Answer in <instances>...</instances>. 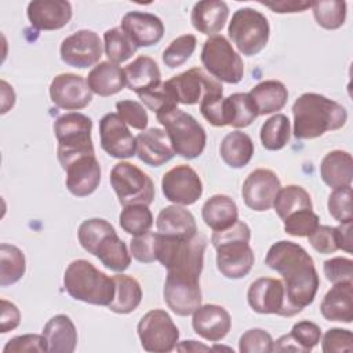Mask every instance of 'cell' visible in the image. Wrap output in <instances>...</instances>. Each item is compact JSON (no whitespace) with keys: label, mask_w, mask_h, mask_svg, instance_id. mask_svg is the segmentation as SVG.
I'll return each instance as SVG.
<instances>
[{"label":"cell","mask_w":353,"mask_h":353,"mask_svg":"<svg viewBox=\"0 0 353 353\" xmlns=\"http://www.w3.org/2000/svg\"><path fill=\"white\" fill-rule=\"evenodd\" d=\"M265 263L281 274L290 303L299 310L309 306L317 294L320 280L313 258L307 251L288 240L270 245Z\"/></svg>","instance_id":"cell-1"},{"label":"cell","mask_w":353,"mask_h":353,"mask_svg":"<svg viewBox=\"0 0 353 353\" xmlns=\"http://www.w3.org/2000/svg\"><path fill=\"white\" fill-rule=\"evenodd\" d=\"M294 137L314 139L327 131L342 128L347 121V112L341 103L316 92L302 94L292 105Z\"/></svg>","instance_id":"cell-2"},{"label":"cell","mask_w":353,"mask_h":353,"mask_svg":"<svg viewBox=\"0 0 353 353\" xmlns=\"http://www.w3.org/2000/svg\"><path fill=\"white\" fill-rule=\"evenodd\" d=\"M250 239V226L243 221L212 233L211 243L216 250V268L226 279H243L251 272L255 256Z\"/></svg>","instance_id":"cell-3"},{"label":"cell","mask_w":353,"mask_h":353,"mask_svg":"<svg viewBox=\"0 0 353 353\" xmlns=\"http://www.w3.org/2000/svg\"><path fill=\"white\" fill-rule=\"evenodd\" d=\"M66 292L76 301L109 306L114 296V281L85 259L72 261L63 274Z\"/></svg>","instance_id":"cell-4"},{"label":"cell","mask_w":353,"mask_h":353,"mask_svg":"<svg viewBox=\"0 0 353 353\" xmlns=\"http://www.w3.org/2000/svg\"><path fill=\"white\" fill-rule=\"evenodd\" d=\"M156 119L164 127L175 154L193 160L204 152L207 134L192 114L175 106L156 113Z\"/></svg>","instance_id":"cell-5"},{"label":"cell","mask_w":353,"mask_h":353,"mask_svg":"<svg viewBox=\"0 0 353 353\" xmlns=\"http://www.w3.org/2000/svg\"><path fill=\"white\" fill-rule=\"evenodd\" d=\"M92 120L79 112L59 116L54 123V134L58 141V161L65 168L72 160L83 154H95L91 139Z\"/></svg>","instance_id":"cell-6"},{"label":"cell","mask_w":353,"mask_h":353,"mask_svg":"<svg viewBox=\"0 0 353 353\" xmlns=\"http://www.w3.org/2000/svg\"><path fill=\"white\" fill-rule=\"evenodd\" d=\"M228 34L240 54L254 57L266 47L270 26L262 12L251 7H243L232 15Z\"/></svg>","instance_id":"cell-7"},{"label":"cell","mask_w":353,"mask_h":353,"mask_svg":"<svg viewBox=\"0 0 353 353\" xmlns=\"http://www.w3.org/2000/svg\"><path fill=\"white\" fill-rule=\"evenodd\" d=\"M204 69L218 81L237 84L244 77V63L230 41L222 36H210L201 48L200 55Z\"/></svg>","instance_id":"cell-8"},{"label":"cell","mask_w":353,"mask_h":353,"mask_svg":"<svg viewBox=\"0 0 353 353\" xmlns=\"http://www.w3.org/2000/svg\"><path fill=\"white\" fill-rule=\"evenodd\" d=\"M109 181L123 207L132 204L150 205L154 200L156 192L152 178L132 163H117L110 171Z\"/></svg>","instance_id":"cell-9"},{"label":"cell","mask_w":353,"mask_h":353,"mask_svg":"<svg viewBox=\"0 0 353 353\" xmlns=\"http://www.w3.org/2000/svg\"><path fill=\"white\" fill-rule=\"evenodd\" d=\"M142 347L146 352L167 353L176 347L179 330L171 316L163 309L149 310L137 325Z\"/></svg>","instance_id":"cell-10"},{"label":"cell","mask_w":353,"mask_h":353,"mask_svg":"<svg viewBox=\"0 0 353 353\" xmlns=\"http://www.w3.org/2000/svg\"><path fill=\"white\" fill-rule=\"evenodd\" d=\"M247 301L250 307L259 314L294 317L302 312L290 303L284 283L273 277H259L252 281L247 291Z\"/></svg>","instance_id":"cell-11"},{"label":"cell","mask_w":353,"mask_h":353,"mask_svg":"<svg viewBox=\"0 0 353 353\" xmlns=\"http://www.w3.org/2000/svg\"><path fill=\"white\" fill-rule=\"evenodd\" d=\"M176 103L196 105L208 94H223L221 81L201 68H192L164 81Z\"/></svg>","instance_id":"cell-12"},{"label":"cell","mask_w":353,"mask_h":353,"mask_svg":"<svg viewBox=\"0 0 353 353\" xmlns=\"http://www.w3.org/2000/svg\"><path fill=\"white\" fill-rule=\"evenodd\" d=\"M103 52L99 36L88 29H81L65 37L61 43L59 54L63 63L72 68L85 69L98 65Z\"/></svg>","instance_id":"cell-13"},{"label":"cell","mask_w":353,"mask_h":353,"mask_svg":"<svg viewBox=\"0 0 353 353\" xmlns=\"http://www.w3.org/2000/svg\"><path fill=\"white\" fill-rule=\"evenodd\" d=\"M161 190L168 201L182 207L192 205L203 194V182L190 165L179 164L163 175Z\"/></svg>","instance_id":"cell-14"},{"label":"cell","mask_w":353,"mask_h":353,"mask_svg":"<svg viewBox=\"0 0 353 353\" xmlns=\"http://www.w3.org/2000/svg\"><path fill=\"white\" fill-rule=\"evenodd\" d=\"M163 296L167 306L176 316H190L201 305L200 279L193 276L167 273Z\"/></svg>","instance_id":"cell-15"},{"label":"cell","mask_w":353,"mask_h":353,"mask_svg":"<svg viewBox=\"0 0 353 353\" xmlns=\"http://www.w3.org/2000/svg\"><path fill=\"white\" fill-rule=\"evenodd\" d=\"M280 188L281 182L276 172L268 168H256L244 179L241 196L248 208L262 212L273 207Z\"/></svg>","instance_id":"cell-16"},{"label":"cell","mask_w":353,"mask_h":353,"mask_svg":"<svg viewBox=\"0 0 353 353\" xmlns=\"http://www.w3.org/2000/svg\"><path fill=\"white\" fill-rule=\"evenodd\" d=\"M51 102L65 110H80L92 101V92L83 76L74 73H61L50 84Z\"/></svg>","instance_id":"cell-17"},{"label":"cell","mask_w":353,"mask_h":353,"mask_svg":"<svg viewBox=\"0 0 353 353\" xmlns=\"http://www.w3.org/2000/svg\"><path fill=\"white\" fill-rule=\"evenodd\" d=\"M99 137L102 149L114 159L135 156L137 139L117 113H106L99 120Z\"/></svg>","instance_id":"cell-18"},{"label":"cell","mask_w":353,"mask_h":353,"mask_svg":"<svg viewBox=\"0 0 353 353\" xmlns=\"http://www.w3.org/2000/svg\"><path fill=\"white\" fill-rule=\"evenodd\" d=\"M63 170L66 171V188L76 197H87L99 186L101 165L95 154L79 156Z\"/></svg>","instance_id":"cell-19"},{"label":"cell","mask_w":353,"mask_h":353,"mask_svg":"<svg viewBox=\"0 0 353 353\" xmlns=\"http://www.w3.org/2000/svg\"><path fill=\"white\" fill-rule=\"evenodd\" d=\"M26 15L37 30H58L70 22L73 10L65 0H34L28 4Z\"/></svg>","instance_id":"cell-20"},{"label":"cell","mask_w":353,"mask_h":353,"mask_svg":"<svg viewBox=\"0 0 353 353\" xmlns=\"http://www.w3.org/2000/svg\"><path fill=\"white\" fill-rule=\"evenodd\" d=\"M120 28L137 48L154 46L164 36V23L150 12L130 11L121 18Z\"/></svg>","instance_id":"cell-21"},{"label":"cell","mask_w":353,"mask_h":353,"mask_svg":"<svg viewBox=\"0 0 353 353\" xmlns=\"http://www.w3.org/2000/svg\"><path fill=\"white\" fill-rule=\"evenodd\" d=\"M192 327L194 332L205 341L218 342L230 331L232 319L223 306L214 303L200 305L193 312Z\"/></svg>","instance_id":"cell-22"},{"label":"cell","mask_w":353,"mask_h":353,"mask_svg":"<svg viewBox=\"0 0 353 353\" xmlns=\"http://www.w3.org/2000/svg\"><path fill=\"white\" fill-rule=\"evenodd\" d=\"M137 152L135 154L141 161L150 167H160L168 163L175 152L171 146L167 132L161 128H148L135 137Z\"/></svg>","instance_id":"cell-23"},{"label":"cell","mask_w":353,"mask_h":353,"mask_svg":"<svg viewBox=\"0 0 353 353\" xmlns=\"http://www.w3.org/2000/svg\"><path fill=\"white\" fill-rule=\"evenodd\" d=\"M353 281L336 283L324 295L320 312L328 321L350 324L353 320Z\"/></svg>","instance_id":"cell-24"},{"label":"cell","mask_w":353,"mask_h":353,"mask_svg":"<svg viewBox=\"0 0 353 353\" xmlns=\"http://www.w3.org/2000/svg\"><path fill=\"white\" fill-rule=\"evenodd\" d=\"M229 7L222 0H203L197 1L190 14L193 28L207 36H215L221 32L228 21Z\"/></svg>","instance_id":"cell-25"},{"label":"cell","mask_w":353,"mask_h":353,"mask_svg":"<svg viewBox=\"0 0 353 353\" xmlns=\"http://www.w3.org/2000/svg\"><path fill=\"white\" fill-rule=\"evenodd\" d=\"M156 228L159 233L178 239H193L199 233L193 214L176 204L168 205L159 212Z\"/></svg>","instance_id":"cell-26"},{"label":"cell","mask_w":353,"mask_h":353,"mask_svg":"<svg viewBox=\"0 0 353 353\" xmlns=\"http://www.w3.org/2000/svg\"><path fill=\"white\" fill-rule=\"evenodd\" d=\"M47 341L50 353H73L77 346V331L66 314L51 317L41 332Z\"/></svg>","instance_id":"cell-27"},{"label":"cell","mask_w":353,"mask_h":353,"mask_svg":"<svg viewBox=\"0 0 353 353\" xmlns=\"http://www.w3.org/2000/svg\"><path fill=\"white\" fill-rule=\"evenodd\" d=\"M320 176L323 182L332 188L352 186L353 179V159L349 152L331 150L320 163Z\"/></svg>","instance_id":"cell-28"},{"label":"cell","mask_w":353,"mask_h":353,"mask_svg":"<svg viewBox=\"0 0 353 353\" xmlns=\"http://www.w3.org/2000/svg\"><path fill=\"white\" fill-rule=\"evenodd\" d=\"M85 80L91 92L99 97L114 95L127 85L124 69L109 61L95 65Z\"/></svg>","instance_id":"cell-29"},{"label":"cell","mask_w":353,"mask_h":353,"mask_svg":"<svg viewBox=\"0 0 353 353\" xmlns=\"http://www.w3.org/2000/svg\"><path fill=\"white\" fill-rule=\"evenodd\" d=\"M127 87L137 95L149 91L161 83V73L156 61L148 55H139L124 68Z\"/></svg>","instance_id":"cell-30"},{"label":"cell","mask_w":353,"mask_h":353,"mask_svg":"<svg viewBox=\"0 0 353 353\" xmlns=\"http://www.w3.org/2000/svg\"><path fill=\"white\" fill-rule=\"evenodd\" d=\"M201 216L204 223L214 232L223 230L239 221V208L229 196L214 194L203 204Z\"/></svg>","instance_id":"cell-31"},{"label":"cell","mask_w":353,"mask_h":353,"mask_svg":"<svg viewBox=\"0 0 353 353\" xmlns=\"http://www.w3.org/2000/svg\"><path fill=\"white\" fill-rule=\"evenodd\" d=\"M254 101L258 116L272 114L281 110L288 101V90L279 80H265L258 83L248 92Z\"/></svg>","instance_id":"cell-32"},{"label":"cell","mask_w":353,"mask_h":353,"mask_svg":"<svg viewBox=\"0 0 353 353\" xmlns=\"http://www.w3.org/2000/svg\"><path fill=\"white\" fill-rule=\"evenodd\" d=\"M91 255L97 256L105 268L116 273H123L131 263V252H128L125 243L117 236L116 230L106 234L97 244Z\"/></svg>","instance_id":"cell-33"},{"label":"cell","mask_w":353,"mask_h":353,"mask_svg":"<svg viewBox=\"0 0 353 353\" xmlns=\"http://www.w3.org/2000/svg\"><path fill=\"white\" fill-rule=\"evenodd\" d=\"M219 154L229 167L243 168L254 156V142L248 134L239 130L232 131L223 137Z\"/></svg>","instance_id":"cell-34"},{"label":"cell","mask_w":353,"mask_h":353,"mask_svg":"<svg viewBox=\"0 0 353 353\" xmlns=\"http://www.w3.org/2000/svg\"><path fill=\"white\" fill-rule=\"evenodd\" d=\"M114 296L108 309L117 314H128L134 312L142 301V288L137 279L119 273L113 276Z\"/></svg>","instance_id":"cell-35"},{"label":"cell","mask_w":353,"mask_h":353,"mask_svg":"<svg viewBox=\"0 0 353 353\" xmlns=\"http://www.w3.org/2000/svg\"><path fill=\"white\" fill-rule=\"evenodd\" d=\"M258 117V110L245 92H234L223 98V120L225 125H232L234 128L248 127Z\"/></svg>","instance_id":"cell-36"},{"label":"cell","mask_w":353,"mask_h":353,"mask_svg":"<svg viewBox=\"0 0 353 353\" xmlns=\"http://www.w3.org/2000/svg\"><path fill=\"white\" fill-rule=\"evenodd\" d=\"M273 208L277 216L283 221L288 215L301 211V210H313L312 197L306 189L298 185H288L285 188H280Z\"/></svg>","instance_id":"cell-37"},{"label":"cell","mask_w":353,"mask_h":353,"mask_svg":"<svg viewBox=\"0 0 353 353\" xmlns=\"http://www.w3.org/2000/svg\"><path fill=\"white\" fill-rule=\"evenodd\" d=\"M26 272L25 254L17 245L0 244V285L8 287L19 281Z\"/></svg>","instance_id":"cell-38"},{"label":"cell","mask_w":353,"mask_h":353,"mask_svg":"<svg viewBox=\"0 0 353 353\" xmlns=\"http://www.w3.org/2000/svg\"><path fill=\"white\" fill-rule=\"evenodd\" d=\"M291 135V124L285 114L276 113L272 117H269L261 127L259 138L262 142V146L266 150H280L283 149Z\"/></svg>","instance_id":"cell-39"},{"label":"cell","mask_w":353,"mask_h":353,"mask_svg":"<svg viewBox=\"0 0 353 353\" xmlns=\"http://www.w3.org/2000/svg\"><path fill=\"white\" fill-rule=\"evenodd\" d=\"M103 50L112 63H123L130 59L135 52V44L128 39L121 28L108 29L103 34Z\"/></svg>","instance_id":"cell-40"},{"label":"cell","mask_w":353,"mask_h":353,"mask_svg":"<svg viewBox=\"0 0 353 353\" xmlns=\"http://www.w3.org/2000/svg\"><path fill=\"white\" fill-rule=\"evenodd\" d=\"M121 229L131 236H141L150 230L153 226V215L149 205L132 204L125 205L119 216Z\"/></svg>","instance_id":"cell-41"},{"label":"cell","mask_w":353,"mask_h":353,"mask_svg":"<svg viewBox=\"0 0 353 353\" xmlns=\"http://www.w3.org/2000/svg\"><path fill=\"white\" fill-rule=\"evenodd\" d=\"M310 8L313 17L321 28L327 30L339 29L346 19V3L336 0H320L312 1Z\"/></svg>","instance_id":"cell-42"},{"label":"cell","mask_w":353,"mask_h":353,"mask_svg":"<svg viewBox=\"0 0 353 353\" xmlns=\"http://www.w3.org/2000/svg\"><path fill=\"white\" fill-rule=\"evenodd\" d=\"M114 228L112 223H109L106 219L102 218H90L80 223L77 230V239L80 245L88 252L92 254L97 244L110 232H113Z\"/></svg>","instance_id":"cell-43"},{"label":"cell","mask_w":353,"mask_h":353,"mask_svg":"<svg viewBox=\"0 0 353 353\" xmlns=\"http://www.w3.org/2000/svg\"><path fill=\"white\" fill-rule=\"evenodd\" d=\"M197 39L194 34H182L172 40L163 51V62L167 68L175 69L182 66L194 52Z\"/></svg>","instance_id":"cell-44"},{"label":"cell","mask_w":353,"mask_h":353,"mask_svg":"<svg viewBox=\"0 0 353 353\" xmlns=\"http://www.w3.org/2000/svg\"><path fill=\"white\" fill-rule=\"evenodd\" d=\"M284 232L294 237H307L320 223L313 210H301L283 219Z\"/></svg>","instance_id":"cell-45"},{"label":"cell","mask_w":353,"mask_h":353,"mask_svg":"<svg viewBox=\"0 0 353 353\" xmlns=\"http://www.w3.org/2000/svg\"><path fill=\"white\" fill-rule=\"evenodd\" d=\"M328 212L339 223L353 221L352 211V186L334 189L328 196Z\"/></svg>","instance_id":"cell-46"},{"label":"cell","mask_w":353,"mask_h":353,"mask_svg":"<svg viewBox=\"0 0 353 353\" xmlns=\"http://www.w3.org/2000/svg\"><path fill=\"white\" fill-rule=\"evenodd\" d=\"M290 336L292 338L301 353H307L319 345L321 338V330L316 323L302 320L292 325Z\"/></svg>","instance_id":"cell-47"},{"label":"cell","mask_w":353,"mask_h":353,"mask_svg":"<svg viewBox=\"0 0 353 353\" xmlns=\"http://www.w3.org/2000/svg\"><path fill=\"white\" fill-rule=\"evenodd\" d=\"M119 117L130 127L143 131L148 127L149 117L142 103L132 99H123L116 102Z\"/></svg>","instance_id":"cell-48"},{"label":"cell","mask_w":353,"mask_h":353,"mask_svg":"<svg viewBox=\"0 0 353 353\" xmlns=\"http://www.w3.org/2000/svg\"><path fill=\"white\" fill-rule=\"evenodd\" d=\"M272 346V335L262 328L247 330L239 339V352L241 353H270Z\"/></svg>","instance_id":"cell-49"},{"label":"cell","mask_w":353,"mask_h":353,"mask_svg":"<svg viewBox=\"0 0 353 353\" xmlns=\"http://www.w3.org/2000/svg\"><path fill=\"white\" fill-rule=\"evenodd\" d=\"M138 98L153 113H159L176 106V102L164 81H161L154 88L139 94Z\"/></svg>","instance_id":"cell-50"},{"label":"cell","mask_w":353,"mask_h":353,"mask_svg":"<svg viewBox=\"0 0 353 353\" xmlns=\"http://www.w3.org/2000/svg\"><path fill=\"white\" fill-rule=\"evenodd\" d=\"M130 252L134 259L141 263H152L156 261V233L146 232L134 236L130 241Z\"/></svg>","instance_id":"cell-51"},{"label":"cell","mask_w":353,"mask_h":353,"mask_svg":"<svg viewBox=\"0 0 353 353\" xmlns=\"http://www.w3.org/2000/svg\"><path fill=\"white\" fill-rule=\"evenodd\" d=\"M321 350L324 353H350L353 350V335L350 330L330 328L321 339Z\"/></svg>","instance_id":"cell-52"},{"label":"cell","mask_w":353,"mask_h":353,"mask_svg":"<svg viewBox=\"0 0 353 353\" xmlns=\"http://www.w3.org/2000/svg\"><path fill=\"white\" fill-rule=\"evenodd\" d=\"M23 352H48L44 335L25 334L11 338L3 347V353H23Z\"/></svg>","instance_id":"cell-53"},{"label":"cell","mask_w":353,"mask_h":353,"mask_svg":"<svg viewBox=\"0 0 353 353\" xmlns=\"http://www.w3.org/2000/svg\"><path fill=\"white\" fill-rule=\"evenodd\" d=\"M325 279L332 283H346L353 281V261L350 258L334 256L327 259L323 266Z\"/></svg>","instance_id":"cell-54"},{"label":"cell","mask_w":353,"mask_h":353,"mask_svg":"<svg viewBox=\"0 0 353 353\" xmlns=\"http://www.w3.org/2000/svg\"><path fill=\"white\" fill-rule=\"evenodd\" d=\"M307 240L310 245L320 254H334L338 251L335 228L327 225H319L309 236Z\"/></svg>","instance_id":"cell-55"},{"label":"cell","mask_w":353,"mask_h":353,"mask_svg":"<svg viewBox=\"0 0 353 353\" xmlns=\"http://www.w3.org/2000/svg\"><path fill=\"white\" fill-rule=\"evenodd\" d=\"M203 117L214 127H225L223 94H208L200 102Z\"/></svg>","instance_id":"cell-56"},{"label":"cell","mask_w":353,"mask_h":353,"mask_svg":"<svg viewBox=\"0 0 353 353\" xmlns=\"http://www.w3.org/2000/svg\"><path fill=\"white\" fill-rule=\"evenodd\" d=\"M1 321H0V332L6 334L11 330H15L21 323V312L19 309L10 301L1 299Z\"/></svg>","instance_id":"cell-57"},{"label":"cell","mask_w":353,"mask_h":353,"mask_svg":"<svg viewBox=\"0 0 353 353\" xmlns=\"http://www.w3.org/2000/svg\"><path fill=\"white\" fill-rule=\"evenodd\" d=\"M262 6L270 8L273 12L277 14H294V12H303L310 8V1H296V0H284V1H261Z\"/></svg>","instance_id":"cell-58"},{"label":"cell","mask_w":353,"mask_h":353,"mask_svg":"<svg viewBox=\"0 0 353 353\" xmlns=\"http://www.w3.org/2000/svg\"><path fill=\"white\" fill-rule=\"evenodd\" d=\"M352 225H353V221L343 222L335 228L338 250H342L347 254H352V244H353L352 243Z\"/></svg>","instance_id":"cell-59"},{"label":"cell","mask_w":353,"mask_h":353,"mask_svg":"<svg viewBox=\"0 0 353 353\" xmlns=\"http://www.w3.org/2000/svg\"><path fill=\"white\" fill-rule=\"evenodd\" d=\"M15 105V92L12 87L6 81L1 80V114H6L12 106Z\"/></svg>","instance_id":"cell-60"},{"label":"cell","mask_w":353,"mask_h":353,"mask_svg":"<svg viewBox=\"0 0 353 353\" xmlns=\"http://www.w3.org/2000/svg\"><path fill=\"white\" fill-rule=\"evenodd\" d=\"M175 349L181 350V352H207V350H212L210 346L201 345L196 341H183L179 345H176Z\"/></svg>","instance_id":"cell-61"}]
</instances>
